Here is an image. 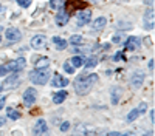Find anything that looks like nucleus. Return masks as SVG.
I'll return each instance as SVG.
<instances>
[{
	"label": "nucleus",
	"mask_w": 155,
	"mask_h": 136,
	"mask_svg": "<svg viewBox=\"0 0 155 136\" xmlns=\"http://www.w3.org/2000/svg\"><path fill=\"white\" fill-rule=\"evenodd\" d=\"M96 81H98V74H95V73H92V74H81L73 84L74 91L78 94H81V96L87 94L90 90H92V87H93V84Z\"/></svg>",
	"instance_id": "nucleus-1"
},
{
	"label": "nucleus",
	"mask_w": 155,
	"mask_h": 136,
	"mask_svg": "<svg viewBox=\"0 0 155 136\" xmlns=\"http://www.w3.org/2000/svg\"><path fill=\"white\" fill-rule=\"evenodd\" d=\"M50 68L48 67H44V68H36L34 71L30 73V81L36 85H45L48 81H50Z\"/></svg>",
	"instance_id": "nucleus-2"
},
{
	"label": "nucleus",
	"mask_w": 155,
	"mask_h": 136,
	"mask_svg": "<svg viewBox=\"0 0 155 136\" xmlns=\"http://www.w3.org/2000/svg\"><path fill=\"white\" fill-rule=\"evenodd\" d=\"M19 85H20V76H19L17 71H14L11 76H8V77L3 81L2 85H0V91H9V90H12V88H17Z\"/></svg>",
	"instance_id": "nucleus-3"
},
{
	"label": "nucleus",
	"mask_w": 155,
	"mask_h": 136,
	"mask_svg": "<svg viewBox=\"0 0 155 136\" xmlns=\"http://www.w3.org/2000/svg\"><path fill=\"white\" fill-rule=\"evenodd\" d=\"M25 65H27V60H25V57H17L16 60H11L8 62V64H5V70L6 73H14V71H20L22 68H25Z\"/></svg>",
	"instance_id": "nucleus-4"
},
{
	"label": "nucleus",
	"mask_w": 155,
	"mask_h": 136,
	"mask_svg": "<svg viewBox=\"0 0 155 136\" xmlns=\"http://www.w3.org/2000/svg\"><path fill=\"white\" fill-rule=\"evenodd\" d=\"M76 19H78V25H79V27H84V25L90 23V20H92V9L85 8V9L79 11L76 14Z\"/></svg>",
	"instance_id": "nucleus-5"
},
{
	"label": "nucleus",
	"mask_w": 155,
	"mask_h": 136,
	"mask_svg": "<svg viewBox=\"0 0 155 136\" xmlns=\"http://www.w3.org/2000/svg\"><path fill=\"white\" fill-rule=\"evenodd\" d=\"M36 99H37V91L34 88H27V90H25V93H23V102H25V105H27V107L34 105Z\"/></svg>",
	"instance_id": "nucleus-6"
},
{
	"label": "nucleus",
	"mask_w": 155,
	"mask_h": 136,
	"mask_svg": "<svg viewBox=\"0 0 155 136\" xmlns=\"http://www.w3.org/2000/svg\"><path fill=\"white\" fill-rule=\"evenodd\" d=\"M146 110H147V104H144V102H143V104H140V107H138V108H134V110L130 111V113H129V115L126 116V121H127V122H134L140 115H143Z\"/></svg>",
	"instance_id": "nucleus-7"
},
{
	"label": "nucleus",
	"mask_w": 155,
	"mask_h": 136,
	"mask_svg": "<svg viewBox=\"0 0 155 136\" xmlns=\"http://www.w3.org/2000/svg\"><path fill=\"white\" fill-rule=\"evenodd\" d=\"M31 46L34 49H42L47 46V37L42 36V34H39V36H34L33 39H31Z\"/></svg>",
	"instance_id": "nucleus-8"
},
{
	"label": "nucleus",
	"mask_w": 155,
	"mask_h": 136,
	"mask_svg": "<svg viewBox=\"0 0 155 136\" xmlns=\"http://www.w3.org/2000/svg\"><path fill=\"white\" fill-rule=\"evenodd\" d=\"M140 42H141L140 37L130 36V37H127L124 46H126V49H129V51H134V49H138V48H140Z\"/></svg>",
	"instance_id": "nucleus-9"
},
{
	"label": "nucleus",
	"mask_w": 155,
	"mask_h": 136,
	"mask_svg": "<svg viewBox=\"0 0 155 136\" xmlns=\"http://www.w3.org/2000/svg\"><path fill=\"white\" fill-rule=\"evenodd\" d=\"M5 36H6V39L9 42H19L22 39V34H20V31L17 28H8L5 31Z\"/></svg>",
	"instance_id": "nucleus-10"
},
{
	"label": "nucleus",
	"mask_w": 155,
	"mask_h": 136,
	"mask_svg": "<svg viewBox=\"0 0 155 136\" xmlns=\"http://www.w3.org/2000/svg\"><path fill=\"white\" fill-rule=\"evenodd\" d=\"M143 81H144V73H134L132 77H130V85L134 87V88H140L141 85H143Z\"/></svg>",
	"instance_id": "nucleus-11"
},
{
	"label": "nucleus",
	"mask_w": 155,
	"mask_h": 136,
	"mask_svg": "<svg viewBox=\"0 0 155 136\" xmlns=\"http://www.w3.org/2000/svg\"><path fill=\"white\" fill-rule=\"evenodd\" d=\"M34 133H36V134H47V133H48V125H47V121H45V119H39V121L36 122Z\"/></svg>",
	"instance_id": "nucleus-12"
},
{
	"label": "nucleus",
	"mask_w": 155,
	"mask_h": 136,
	"mask_svg": "<svg viewBox=\"0 0 155 136\" xmlns=\"http://www.w3.org/2000/svg\"><path fill=\"white\" fill-rule=\"evenodd\" d=\"M68 17H70V16H68L67 11H59L58 14H56V17H54V22H56L58 27H64V25H67Z\"/></svg>",
	"instance_id": "nucleus-13"
},
{
	"label": "nucleus",
	"mask_w": 155,
	"mask_h": 136,
	"mask_svg": "<svg viewBox=\"0 0 155 136\" xmlns=\"http://www.w3.org/2000/svg\"><path fill=\"white\" fill-rule=\"evenodd\" d=\"M68 84H70V81L65 79V77H62L59 73H56L53 76V81H51V85L53 87H67Z\"/></svg>",
	"instance_id": "nucleus-14"
},
{
	"label": "nucleus",
	"mask_w": 155,
	"mask_h": 136,
	"mask_svg": "<svg viewBox=\"0 0 155 136\" xmlns=\"http://www.w3.org/2000/svg\"><path fill=\"white\" fill-rule=\"evenodd\" d=\"M53 43H54V46L58 49H65L68 46V42L65 39H62V37H59V36H54L53 37Z\"/></svg>",
	"instance_id": "nucleus-15"
},
{
	"label": "nucleus",
	"mask_w": 155,
	"mask_h": 136,
	"mask_svg": "<svg viewBox=\"0 0 155 136\" xmlns=\"http://www.w3.org/2000/svg\"><path fill=\"white\" fill-rule=\"evenodd\" d=\"M67 91L65 90H61V91H58L54 96H53V102L54 104H62L64 101H65V99H67Z\"/></svg>",
	"instance_id": "nucleus-16"
},
{
	"label": "nucleus",
	"mask_w": 155,
	"mask_h": 136,
	"mask_svg": "<svg viewBox=\"0 0 155 136\" xmlns=\"http://www.w3.org/2000/svg\"><path fill=\"white\" fill-rule=\"evenodd\" d=\"M120 97H121V88L120 87H113L112 88V104L116 105L120 102Z\"/></svg>",
	"instance_id": "nucleus-17"
},
{
	"label": "nucleus",
	"mask_w": 155,
	"mask_h": 136,
	"mask_svg": "<svg viewBox=\"0 0 155 136\" xmlns=\"http://www.w3.org/2000/svg\"><path fill=\"white\" fill-rule=\"evenodd\" d=\"M82 65H85V68H93V67H96V65H98V57H96V56H88V57L84 60Z\"/></svg>",
	"instance_id": "nucleus-18"
},
{
	"label": "nucleus",
	"mask_w": 155,
	"mask_h": 136,
	"mask_svg": "<svg viewBox=\"0 0 155 136\" xmlns=\"http://www.w3.org/2000/svg\"><path fill=\"white\" fill-rule=\"evenodd\" d=\"M36 68H44V67H50V57H45V56H42V57H39L36 62Z\"/></svg>",
	"instance_id": "nucleus-19"
},
{
	"label": "nucleus",
	"mask_w": 155,
	"mask_h": 136,
	"mask_svg": "<svg viewBox=\"0 0 155 136\" xmlns=\"http://www.w3.org/2000/svg\"><path fill=\"white\" fill-rule=\"evenodd\" d=\"M68 43H71L73 46H79V45L84 43V39H82V36H79V34H73V36L70 37Z\"/></svg>",
	"instance_id": "nucleus-20"
},
{
	"label": "nucleus",
	"mask_w": 155,
	"mask_h": 136,
	"mask_svg": "<svg viewBox=\"0 0 155 136\" xmlns=\"http://www.w3.org/2000/svg\"><path fill=\"white\" fill-rule=\"evenodd\" d=\"M106 23H107V19L106 17H98L95 22H93V30H102V28H104L106 27Z\"/></svg>",
	"instance_id": "nucleus-21"
},
{
	"label": "nucleus",
	"mask_w": 155,
	"mask_h": 136,
	"mask_svg": "<svg viewBox=\"0 0 155 136\" xmlns=\"http://www.w3.org/2000/svg\"><path fill=\"white\" fill-rule=\"evenodd\" d=\"M64 6H65V0H50L51 9H62Z\"/></svg>",
	"instance_id": "nucleus-22"
},
{
	"label": "nucleus",
	"mask_w": 155,
	"mask_h": 136,
	"mask_svg": "<svg viewBox=\"0 0 155 136\" xmlns=\"http://www.w3.org/2000/svg\"><path fill=\"white\" fill-rule=\"evenodd\" d=\"M6 116H8L9 119H12V121H17V119L20 118V111H17V110H14V108H8V110H6Z\"/></svg>",
	"instance_id": "nucleus-23"
},
{
	"label": "nucleus",
	"mask_w": 155,
	"mask_h": 136,
	"mask_svg": "<svg viewBox=\"0 0 155 136\" xmlns=\"http://www.w3.org/2000/svg\"><path fill=\"white\" fill-rule=\"evenodd\" d=\"M70 64H71L74 68H79V67H82L84 60H82V57H79V56H73L71 60H70Z\"/></svg>",
	"instance_id": "nucleus-24"
},
{
	"label": "nucleus",
	"mask_w": 155,
	"mask_h": 136,
	"mask_svg": "<svg viewBox=\"0 0 155 136\" xmlns=\"http://www.w3.org/2000/svg\"><path fill=\"white\" fill-rule=\"evenodd\" d=\"M144 20H146V23H147V22H150V25H153V9H152V8L146 11V14H144Z\"/></svg>",
	"instance_id": "nucleus-25"
},
{
	"label": "nucleus",
	"mask_w": 155,
	"mask_h": 136,
	"mask_svg": "<svg viewBox=\"0 0 155 136\" xmlns=\"http://www.w3.org/2000/svg\"><path fill=\"white\" fill-rule=\"evenodd\" d=\"M64 70H65V71H67L68 74H73L76 68H74V67H73V65L70 64V62H65V64H64Z\"/></svg>",
	"instance_id": "nucleus-26"
},
{
	"label": "nucleus",
	"mask_w": 155,
	"mask_h": 136,
	"mask_svg": "<svg viewBox=\"0 0 155 136\" xmlns=\"http://www.w3.org/2000/svg\"><path fill=\"white\" fill-rule=\"evenodd\" d=\"M121 39H123V33H121V31H118V33H116V34L112 37V42H113V43H120V42H121Z\"/></svg>",
	"instance_id": "nucleus-27"
},
{
	"label": "nucleus",
	"mask_w": 155,
	"mask_h": 136,
	"mask_svg": "<svg viewBox=\"0 0 155 136\" xmlns=\"http://www.w3.org/2000/svg\"><path fill=\"white\" fill-rule=\"evenodd\" d=\"M17 3H19L20 6H23V8H27V6L31 5V0H17Z\"/></svg>",
	"instance_id": "nucleus-28"
},
{
	"label": "nucleus",
	"mask_w": 155,
	"mask_h": 136,
	"mask_svg": "<svg viewBox=\"0 0 155 136\" xmlns=\"http://www.w3.org/2000/svg\"><path fill=\"white\" fill-rule=\"evenodd\" d=\"M70 128V122H62L61 124V131H67Z\"/></svg>",
	"instance_id": "nucleus-29"
},
{
	"label": "nucleus",
	"mask_w": 155,
	"mask_h": 136,
	"mask_svg": "<svg viewBox=\"0 0 155 136\" xmlns=\"http://www.w3.org/2000/svg\"><path fill=\"white\" fill-rule=\"evenodd\" d=\"M123 57H124V56H123V51H118V53L113 56V60H115V62H118V60H121Z\"/></svg>",
	"instance_id": "nucleus-30"
},
{
	"label": "nucleus",
	"mask_w": 155,
	"mask_h": 136,
	"mask_svg": "<svg viewBox=\"0 0 155 136\" xmlns=\"http://www.w3.org/2000/svg\"><path fill=\"white\" fill-rule=\"evenodd\" d=\"M5 74H6V70H5V67H3V65H0V77H2V76H5Z\"/></svg>",
	"instance_id": "nucleus-31"
},
{
	"label": "nucleus",
	"mask_w": 155,
	"mask_h": 136,
	"mask_svg": "<svg viewBox=\"0 0 155 136\" xmlns=\"http://www.w3.org/2000/svg\"><path fill=\"white\" fill-rule=\"evenodd\" d=\"M107 134H109V136H121L123 133H120V131H109Z\"/></svg>",
	"instance_id": "nucleus-32"
},
{
	"label": "nucleus",
	"mask_w": 155,
	"mask_h": 136,
	"mask_svg": "<svg viewBox=\"0 0 155 136\" xmlns=\"http://www.w3.org/2000/svg\"><path fill=\"white\" fill-rule=\"evenodd\" d=\"M153 65H155V60L150 59V60H149V70H153Z\"/></svg>",
	"instance_id": "nucleus-33"
},
{
	"label": "nucleus",
	"mask_w": 155,
	"mask_h": 136,
	"mask_svg": "<svg viewBox=\"0 0 155 136\" xmlns=\"http://www.w3.org/2000/svg\"><path fill=\"white\" fill-rule=\"evenodd\" d=\"M3 105H5V97H2V99H0V110L3 108Z\"/></svg>",
	"instance_id": "nucleus-34"
},
{
	"label": "nucleus",
	"mask_w": 155,
	"mask_h": 136,
	"mask_svg": "<svg viewBox=\"0 0 155 136\" xmlns=\"http://www.w3.org/2000/svg\"><path fill=\"white\" fill-rule=\"evenodd\" d=\"M5 122H6V119H5V118H0V127L5 125Z\"/></svg>",
	"instance_id": "nucleus-35"
},
{
	"label": "nucleus",
	"mask_w": 155,
	"mask_h": 136,
	"mask_svg": "<svg viewBox=\"0 0 155 136\" xmlns=\"http://www.w3.org/2000/svg\"><path fill=\"white\" fill-rule=\"evenodd\" d=\"M153 116H155V111L150 110V121H152V122H153Z\"/></svg>",
	"instance_id": "nucleus-36"
},
{
	"label": "nucleus",
	"mask_w": 155,
	"mask_h": 136,
	"mask_svg": "<svg viewBox=\"0 0 155 136\" xmlns=\"http://www.w3.org/2000/svg\"><path fill=\"white\" fill-rule=\"evenodd\" d=\"M2 31L3 30H2V27H0V40H2Z\"/></svg>",
	"instance_id": "nucleus-37"
}]
</instances>
